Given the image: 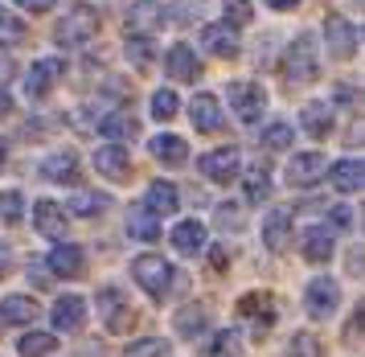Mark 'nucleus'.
Instances as JSON below:
<instances>
[{
  "mask_svg": "<svg viewBox=\"0 0 365 357\" xmlns=\"http://www.w3.org/2000/svg\"><path fill=\"white\" fill-rule=\"evenodd\" d=\"M95 33H99V13H95V9H74V13H66V21L53 29V37H58V46L74 49V46H86Z\"/></svg>",
  "mask_w": 365,
  "mask_h": 357,
  "instance_id": "nucleus-3",
  "label": "nucleus"
},
{
  "mask_svg": "<svg viewBox=\"0 0 365 357\" xmlns=\"http://www.w3.org/2000/svg\"><path fill=\"white\" fill-rule=\"evenodd\" d=\"M165 70L173 74L177 82H193L201 74V62H197V54L185 46V41H177V46L168 49V58H165Z\"/></svg>",
  "mask_w": 365,
  "mask_h": 357,
  "instance_id": "nucleus-15",
  "label": "nucleus"
},
{
  "mask_svg": "<svg viewBox=\"0 0 365 357\" xmlns=\"http://www.w3.org/2000/svg\"><path fill=\"white\" fill-rule=\"evenodd\" d=\"M165 21H168L165 9H160V4H152V0H135L132 9H128V29L144 33V37H148L152 29H160Z\"/></svg>",
  "mask_w": 365,
  "mask_h": 357,
  "instance_id": "nucleus-18",
  "label": "nucleus"
},
{
  "mask_svg": "<svg viewBox=\"0 0 365 357\" xmlns=\"http://www.w3.org/2000/svg\"><path fill=\"white\" fill-rule=\"evenodd\" d=\"M324 173H329V161L320 152H299L296 161L287 164V185L292 189H312L316 181H324Z\"/></svg>",
  "mask_w": 365,
  "mask_h": 357,
  "instance_id": "nucleus-7",
  "label": "nucleus"
},
{
  "mask_svg": "<svg viewBox=\"0 0 365 357\" xmlns=\"http://www.w3.org/2000/svg\"><path fill=\"white\" fill-rule=\"evenodd\" d=\"M299 128L308 131V136H316V140H324L332 131V111L329 103H308L304 111H299Z\"/></svg>",
  "mask_w": 365,
  "mask_h": 357,
  "instance_id": "nucleus-25",
  "label": "nucleus"
},
{
  "mask_svg": "<svg viewBox=\"0 0 365 357\" xmlns=\"http://www.w3.org/2000/svg\"><path fill=\"white\" fill-rule=\"evenodd\" d=\"M226 25H250V0H226Z\"/></svg>",
  "mask_w": 365,
  "mask_h": 357,
  "instance_id": "nucleus-43",
  "label": "nucleus"
},
{
  "mask_svg": "<svg viewBox=\"0 0 365 357\" xmlns=\"http://www.w3.org/2000/svg\"><path fill=\"white\" fill-rule=\"evenodd\" d=\"M50 316H53V328H58V333H78L83 321H86V304L78 296H62V300L53 304Z\"/></svg>",
  "mask_w": 365,
  "mask_h": 357,
  "instance_id": "nucleus-17",
  "label": "nucleus"
},
{
  "mask_svg": "<svg viewBox=\"0 0 365 357\" xmlns=\"http://www.w3.org/2000/svg\"><path fill=\"white\" fill-rule=\"evenodd\" d=\"M99 131L107 136V140H132L135 131H140V124H135L132 111H111V115L99 124Z\"/></svg>",
  "mask_w": 365,
  "mask_h": 357,
  "instance_id": "nucleus-30",
  "label": "nucleus"
},
{
  "mask_svg": "<svg viewBox=\"0 0 365 357\" xmlns=\"http://www.w3.org/2000/svg\"><path fill=\"white\" fill-rule=\"evenodd\" d=\"M230 107L242 124H255L267 107V91L259 82H230Z\"/></svg>",
  "mask_w": 365,
  "mask_h": 357,
  "instance_id": "nucleus-5",
  "label": "nucleus"
},
{
  "mask_svg": "<svg viewBox=\"0 0 365 357\" xmlns=\"http://www.w3.org/2000/svg\"><path fill=\"white\" fill-rule=\"evenodd\" d=\"M201 41H205V49L214 54V58H234L238 54V33L222 21V25H205L201 29Z\"/></svg>",
  "mask_w": 365,
  "mask_h": 357,
  "instance_id": "nucleus-22",
  "label": "nucleus"
},
{
  "mask_svg": "<svg viewBox=\"0 0 365 357\" xmlns=\"http://www.w3.org/2000/svg\"><path fill=\"white\" fill-rule=\"evenodd\" d=\"M361 325H365V308L357 304V312L349 316V333H345V337H349V345H357V328H361Z\"/></svg>",
  "mask_w": 365,
  "mask_h": 357,
  "instance_id": "nucleus-44",
  "label": "nucleus"
},
{
  "mask_svg": "<svg viewBox=\"0 0 365 357\" xmlns=\"http://www.w3.org/2000/svg\"><path fill=\"white\" fill-rule=\"evenodd\" d=\"M332 185H336V193H357L361 189V161H336L329 169Z\"/></svg>",
  "mask_w": 365,
  "mask_h": 357,
  "instance_id": "nucleus-29",
  "label": "nucleus"
},
{
  "mask_svg": "<svg viewBox=\"0 0 365 357\" xmlns=\"http://www.w3.org/2000/svg\"><path fill=\"white\" fill-rule=\"evenodd\" d=\"M128 58H132V66L148 70V66L156 62V46H152V37H144V33H128Z\"/></svg>",
  "mask_w": 365,
  "mask_h": 357,
  "instance_id": "nucleus-33",
  "label": "nucleus"
},
{
  "mask_svg": "<svg viewBox=\"0 0 365 357\" xmlns=\"http://www.w3.org/2000/svg\"><path fill=\"white\" fill-rule=\"evenodd\" d=\"M25 41V25L9 9H0V46H21Z\"/></svg>",
  "mask_w": 365,
  "mask_h": 357,
  "instance_id": "nucleus-39",
  "label": "nucleus"
},
{
  "mask_svg": "<svg viewBox=\"0 0 365 357\" xmlns=\"http://www.w3.org/2000/svg\"><path fill=\"white\" fill-rule=\"evenodd\" d=\"M95 169H99L107 181H128L132 177V161H128V152L119 144H107L95 152Z\"/></svg>",
  "mask_w": 365,
  "mask_h": 357,
  "instance_id": "nucleus-14",
  "label": "nucleus"
},
{
  "mask_svg": "<svg viewBox=\"0 0 365 357\" xmlns=\"http://www.w3.org/2000/svg\"><path fill=\"white\" fill-rule=\"evenodd\" d=\"M66 74V66L58 62V58H41V62H34V70H29V79H25V91H29V99H46L58 86V79Z\"/></svg>",
  "mask_w": 365,
  "mask_h": 357,
  "instance_id": "nucleus-12",
  "label": "nucleus"
},
{
  "mask_svg": "<svg viewBox=\"0 0 365 357\" xmlns=\"http://www.w3.org/2000/svg\"><path fill=\"white\" fill-rule=\"evenodd\" d=\"M287 238H292V210H271L263 222V246L271 255H283L287 251Z\"/></svg>",
  "mask_w": 365,
  "mask_h": 357,
  "instance_id": "nucleus-13",
  "label": "nucleus"
},
{
  "mask_svg": "<svg viewBox=\"0 0 365 357\" xmlns=\"http://www.w3.org/2000/svg\"><path fill=\"white\" fill-rule=\"evenodd\" d=\"M177 111H181V103H177V95H173V91H156V95H152V115H156L160 124H165V119H173Z\"/></svg>",
  "mask_w": 365,
  "mask_h": 357,
  "instance_id": "nucleus-41",
  "label": "nucleus"
},
{
  "mask_svg": "<svg viewBox=\"0 0 365 357\" xmlns=\"http://www.w3.org/2000/svg\"><path fill=\"white\" fill-rule=\"evenodd\" d=\"M107 206H111V201H107L103 193H74L70 197V210L83 213V218H95V213H103Z\"/></svg>",
  "mask_w": 365,
  "mask_h": 357,
  "instance_id": "nucleus-38",
  "label": "nucleus"
},
{
  "mask_svg": "<svg viewBox=\"0 0 365 357\" xmlns=\"http://www.w3.org/2000/svg\"><path fill=\"white\" fill-rule=\"evenodd\" d=\"M238 312L250 321V333H255V337H267L271 325H275V304H271V296L267 292L242 296V300H238Z\"/></svg>",
  "mask_w": 365,
  "mask_h": 357,
  "instance_id": "nucleus-8",
  "label": "nucleus"
},
{
  "mask_svg": "<svg viewBox=\"0 0 365 357\" xmlns=\"http://www.w3.org/2000/svg\"><path fill=\"white\" fill-rule=\"evenodd\" d=\"M21 213H25V197H21L17 189H4V193H0V222L17 226Z\"/></svg>",
  "mask_w": 365,
  "mask_h": 357,
  "instance_id": "nucleus-37",
  "label": "nucleus"
},
{
  "mask_svg": "<svg viewBox=\"0 0 365 357\" xmlns=\"http://www.w3.org/2000/svg\"><path fill=\"white\" fill-rule=\"evenodd\" d=\"M238 353H242V341H238V333H230V328H222L214 341L201 349V357H238Z\"/></svg>",
  "mask_w": 365,
  "mask_h": 357,
  "instance_id": "nucleus-34",
  "label": "nucleus"
},
{
  "mask_svg": "<svg viewBox=\"0 0 365 357\" xmlns=\"http://www.w3.org/2000/svg\"><path fill=\"white\" fill-rule=\"evenodd\" d=\"M189 119H193L197 131H222V107H217V99L214 95H193Z\"/></svg>",
  "mask_w": 365,
  "mask_h": 357,
  "instance_id": "nucleus-20",
  "label": "nucleus"
},
{
  "mask_svg": "<svg viewBox=\"0 0 365 357\" xmlns=\"http://www.w3.org/2000/svg\"><path fill=\"white\" fill-rule=\"evenodd\" d=\"M21 357H50L53 349H58V337L53 333H25L17 341Z\"/></svg>",
  "mask_w": 365,
  "mask_h": 357,
  "instance_id": "nucleus-32",
  "label": "nucleus"
},
{
  "mask_svg": "<svg viewBox=\"0 0 365 357\" xmlns=\"http://www.w3.org/2000/svg\"><path fill=\"white\" fill-rule=\"evenodd\" d=\"M9 271H13V251H9V246L0 243V279L9 276Z\"/></svg>",
  "mask_w": 365,
  "mask_h": 357,
  "instance_id": "nucleus-47",
  "label": "nucleus"
},
{
  "mask_svg": "<svg viewBox=\"0 0 365 357\" xmlns=\"http://www.w3.org/2000/svg\"><path fill=\"white\" fill-rule=\"evenodd\" d=\"M41 173H46V177L50 181H58V185H74V181H78V156H74V152H53L50 161L41 164Z\"/></svg>",
  "mask_w": 365,
  "mask_h": 357,
  "instance_id": "nucleus-27",
  "label": "nucleus"
},
{
  "mask_svg": "<svg viewBox=\"0 0 365 357\" xmlns=\"http://www.w3.org/2000/svg\"><path fill=\"white\" fill-rule=\"evenodd\" d=\"M324 37H329V49L332 58H353L357 54V25L353 21H345V16H329L324 21Z\"/></svg>",
  "mask_w": 365,
  "mask_h": 357,
  "instance_id": "nucleus-11",
  "label": "nucleus"
},
{
  "mask_svg": "<svg viewBox=\"0 0 365 357\" xmlns=\"http://www.w3.org/2000/svg\"><path fill=\"white\" fill-rule=\"evenodd\" d=\"M21 9H29V13H46V9H53L58 0H17Z\"/></svg>",
  "mask_w": 365,
  "mask_h": 357,
  "instance_id": "nucleus-46",
  "label": "nucleus"
},
{
  "mask_svg": "<svg viewBox=\"0 0 365 357\" xmlns=\"http://www.w3.org/2000/svg\"><path fill=\"white\" fill-rule=\"evenodd\" d=\"M128 234H132V238H140V243H156V238H160V218L140 206V210L128 213Z\"/></svg>",
  "mask_w": 365,
  "mask_h": 357,
  "instance_id": "nucleus-28",
  "label": "nucleus"
},
{
  "mask_svg": "<svg viewBox=\"0 0 365 357\" xmlns=\"http://www.w3.org/2000/svg\"><path fill=\"white\" fill-rule=\"evenodd\" d=\"M287 353L292 357H320V341H316L312 333H299V337H292Z\"/></svg>",
  "mask_w": 365,
  "mask_h": 357,
  "instance_id": "nucleus-42",
  "label": "nucleus"
},
{
  "mask_svg": "<svg viewBox=\"0 0 365 357\" xmlns=\"http://www.w3.org/2000/svg\"><path fill=\"white\" fill-rule=\"evenodd\" d=\"M123 357H173V345H168L165 337H140V341L128 345Z\"/></svg>",
  "mask_w": 365,
  "mask_h": 357,
  "instance_id": "nucleus-35",
  "label": "nucleus"
},
{
  "mask_svg": "<svg viewBox=\"0 0 365 357\" xmlns=\"http://www.w3.org/2000/svg\"><path fill=\"white\" fill-rule=\"evenodd\" d=\"M173 246H177L181 255H201V246H205V226H201L197 218L177 222V226H173Z\"/></svg>",
  "mask_w": 365,
  "mask_h": 357,
  "instance_id": "nucleus-24",
  "label": "nucleus"
},
{
  "mask_svg": "<svg viewBox=\"0 0 365 357\" xmlns=\"http://www.w3.org/2000/svg\"><path fill=\"white\" fill-rule=\"evenodd\" d=\"M46 267H50L53 276H62V279H83L86 276V251L74 246V243H58L50 251Z\"/></svg>",
  "mask_w": 365,
  "mask_h": 357,
  "instance_id": "nucleus-10",
  "label": "nucleus"
},
{
  "mask_svg": "<svg viewBox=\"0 0 365 357\" xmlns=\"http://www.w3.org/2000/svg\"><path fill=\"white\" fill-rule=\"evenodd\" d=\"M132 276L144 292L160 300V296L168 292V283H173V267H168V259H160V255H140V259L132 263Z\"/></svg>",
  "mask_w": 365,
  "mask_h": 357,
  "instance_id": "nucleus-4",
  "label": "nucleus"
},
{
  "mask_svg": "<svg viewBox=\"0 0 365 357\" xmlns=\"http://www.w3.org/2000/svg\"><path fill=\"white\" fill-rule=\"evenodd\" d=\"M336 304H341V292H336V283H332L329 276H320V279L308 283V292H304V308H308L312 321H329L332 312H336Z\"/></svg>",
  "mask_w": 365,
  "mask_h": 357,
  "instance_id": "nucleus-6",
  "label": "nucleus"
},
{
  "mask_svg": "<svg viewBox=\"0 0 365 357\" xmlns=\"http://www.w3.org/2000/svg\"><path fill=\"white\" fill-rule=\"evenodd\" d=\"M283 74H287V82H299V86L320 74V54H316L312 33H299L296 41L287 46V54H283Z\"/></svg>",
  "mask_w": 365,
  "mask_h": 357,
  "instance_id": "nucleus-1",
  "label": "nucleus"
},
{
  "mask_svg": "<svg viewBox=\"0 0 365 357\" xmlns=\"http://www.w3.org/2000/svg\"><path fill=\"white\" fill-rule=\"evenodd\" d=\"M144 210L156 213V218H165V213H177V210H181V193H177V185H168V181H152Z\"/></svg>",
  "mask_w": 365,
  "mask_h": 357,
  "instance_id": "nucleus-21",
  "label": "nucleus"
},
{
  "mask_svg": "<svg viewBox=\"0 0 365 357\" xmlns=\"http://www.w3.org/2000/svg\"><path fill=\"white\" fill-rule=\"evenodd\" d=\"M37 300L34 296H4L0 300V321L4 325H34L37 321Z\"/></svg>",
  "mask_w": 365,
  "mask_h": 357,
  "instance_id": "nucleus-19",
  "label": "nucleus"
},
{
  "mask_svg": "<svg viewBox=\"0 0 365 357\" xmlns=\"http://www.w3.org/2000/svg\"><path fill=\"white\" fill-rule=\"evenodd\" d=\"M95 304H99V321L107 325V333H128V328H132L135 308L119 288H103V292L95 296Z\"/></svg>",
  "mask_w": 365,
  "mask_h": 357,
  "instance_id": "nucleus-2",
  "label": "nucleus"
},
{
  "mask_svg": "<svg viewBox=\"0 0 365 357\" xmlns=\"http://www.w3.org/2000/svg\"><path fill=\"white\" fill-rule=\"evenodd\" d=\"M267 4H271V9H279V13H287V9H296L299 0H267Z\"/></svg>",
  "mask_w": 365,
  "mask_h": 357,
  "instance_id": "nucleus-49",
  "label": "nucleus"
},
{
  "mask_svg": "<svg viewBox=\"0 0 365 357\" xmlns=\"http://www.w3.org/2000/svg\"><path fill=\"white\" fill-rule=\"evenodd\" d=\"M152 156L160 164H173V169H177V164L189 161V144H185L181 136H156V140H152Z\"/></svg>",
  "mask_w": 365,
  "mask_h": 357,
  "instance_id": "nucleus-26",
  "label": "nucleus"
},
{
  "mask_svg": "<svg viewBox=\"0 0 365 357\" xmlns=\"http://www.w3.org/2000/svg\"><path fill=\"white\" fill-rule=\"evenodd\" d=\"M9 111H13V99H9V95H4V91H0V119H4V115H9Z\"/></svg>",
  "mask_w": 365,
  "mask_h": 357,
  "instance_id": "nucleus-50",
  "label": "nucleus"
},
{
  "mask_svg": "<svg viewBox=\"0 0 365 357\" xmlns=\"http://www.w3.org/2000/svg\"><path fill=\"white\" fill-rule=\"evenodd\" d=\"M9 70H13V66H9L4 58H0V79H9Z\"/></svg>",
  "mask_w": 365,
  "mask_h": 357,
  "instance_id": "nucleus-52",
  "label": "nucleus"
},
{
  "mask_svg": "<svg viewBox=\"0 0 365 357\" xmlns=\"http://www.w3.org/2000/svg\"><path fill=\"white\" fill-rule=\"evenodd\" d=\"M4 161H9V144L0 140V169H4Z\"/></svg>",
  "mask_w": 365,
  "mask_h": 357,
  "instance_id": "nucleus-51",
  "label": "nucleus"
},
{
  "mask_svg": "<svg viewBox=\"0 0 365 357\" xmlns=\"http://www.w3.org/2000/svg\"><path fill=\"white\" fill-rule=\"evenodd\" d=\"M210 263L222 271V267H226V251H222V246H214V251H210Z\"/></svg>",
  "mask_w": 365,
  "mask_h": 357,
  "instance_id": "nucleus-48",
  "label": "nucleus"
},
{
  "mask_svg": "<svg viewBox=\"0 0 365 357\" xmlns=\"http://www.w3.org/2000/svg\"><path fill=\"white\" fill-rule=\"evenodd\" d=\"M34 226L46 238H66V210L58 201H37L34 206Z\"/></svg>",
  "mask_w": 365,
  "mask_h": 357,
  "instance_id": "nucleus-16",
  "label": "nucleus"
},
{
  "mask_svg": "<svg viewBox=\"0 0 365 357\" xmlns=\"http://www.w3.org/2000/svg\"><path fill=\"white\" fill-rule=\"evenodd\" d=\"M292 140H296V131L287 128V124H267L263 136H259V144L271 148V152H283V148H292Z\"/></svg>",
  "mask_w": 365,
  "mask_h": 357,
  "instance_id": "nucleus-36",
  "label": "nucleus"
},
{
  "mask_svg": "<svg viewBox=\"0 0 365 357\" xmlns=\"http://www.w3.org/2000/svg\"><path fill=\"white\" fill-rule=\"evenodd\" d=\"M349 222H353V213H349L345 206H336V210H332V230H349Z\"/></svg>",
  "mask_w": 365,
  "mask_h": 357,
  "instance_id": "nucleus-45",
  "label": "nucleus"
},
{
  "mask_svg": "<svg viewBox=\"0 0 365 357\" xmlns=\"http://www.w3.org/2000/svg\"><path fill=\"white\" fill-rule=\"evenodd\" d=\"M201 328H205V308H185V312H177V333H181V337H197Z\"/></svg>",
  "mask_w": 365,
  "mask_h": 357,
  "instance_id": "nucleus-40",
  "label": "nucleus"
},
{
  "mask_svg": "<svg viewBox=\"0 0 365 357\" xmlns=\"http://www.w3.org/2000/svg\"><path fill=\"white\" fill-rule=\"evenodd\" d=\"M267 197H271V169L259 161V164H250V173H247V201L250 206H263Z\"/></svg>",
  "mask_w": 365,
  "mask_h": 357,
  "instance_id": "nucleus-31",
  "label": "nucleus"
},
{
  "mask_svg": "<svg viewBox=\"0 0 365 357\" xmlns=\"http://www.w3.org/2000/svg\"><path fill=\"white\" fill-rule=\"evenodd\" d=\"M299 246H304V259L308 263H329L332 259V230L329 226H308L304 238H299Z\"/></svg>",
  "mask_w": 365,
  "mask_h": 357,
  "instance_id": "nucleus-23",
  "label": "nucleus"
},
{
  "mask_svg": "<svg viewBox=\"0 0 365 357\" xmlns=\"http://www.w3.org/2000/svg\"><path fill=\"white\" fill-rule=\"evenodd\" d=\"M197 164H201V173H205L210 181L230 185V181L238 177V169H242V156H238V148H217V152H205Z\"/></svg>",
  "mask_w": 365,
  "mask_h": 357,
  "instance_id": "nucleus-9",
  "label": "nucleus"
}]
</instances>
